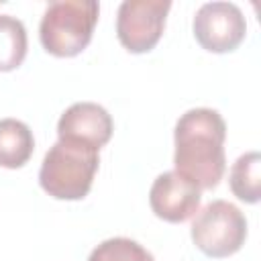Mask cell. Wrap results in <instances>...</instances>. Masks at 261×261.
I'll return each instance as SVG.
<instances>
[{
    "instance_id": "1",
    "label": "cell",
    "mask_w": 261,
    "mask_h": 261,
    "mask_svg": "<svg viewBox=\"0 0 261 261\" xmlns=\"http://www.w3.org/2000/svg\"><path fill=\"white\" fill-rule=\"evenodd\" d=\"M226 124L212 108H192L179 116L173 130V165L200 190H212L226 171Z\"/></svg>"
},
{
    "instance_id": "2",
    "label": "cell",
    "mask_w": 261,
    "mask_h": 261,
    "mask_svg": "<svg viewBox=\"0 0 261 261\" xmlns=\"http://www.w3.org/2000/svg\"><path fill=\"white\" fill-rule=\"evenodd\" d=\"M100 6L92 0L51 2L41 18L39 39L47 53L55 57H75L92 41Z\"/></svg>"
},
{
    "instance_id": "3",
    "label": "cell",
    "mask_w": 261,
    "mask_h": 261,
    "mask_svg": "<svg viewBox=\"0 0 261 261\" xmlns=\"http://www.w3.org/2000/svg\"><path fill=\"white\" fill-rule=\"evenodd\" d=\"M98 163L96 151L57 141L43 157L39 184L57 200H82L94 184Z\"/></svg>"
},
{
    "instance_id": "4",
    "label": "cell",
    "mask_w": 261,
    "mask_h": 261,
    "mask_svg": "<svg viewBox=\"0 0 261 261\" xmlns=\"http://www.w3.org/2000/svg\"><path fill=\"white\" fill-rule=\"evenodd\" d=\"M247 239L245 214L226 200L206 204L192 222V241L208 257L222 259L234 255Z\"/></svg>"
},
{
    "instance_id": "5",
    "label": "cell",
    "mask_w": 261,
    "mask_h": 261,
    "mask_svg": "<svg viewBox=\"0 0 261 261\" xmlns=\"http://www.w3.org/2000/svg\"><path fill=\"white\" fill-rule=\"evenodd\" d=\"M171 2L161 0H124L116 14V37L130 53L151 51L165 29Z\"/></svg>"
},
{
    "instance_id": "6",
    "label": "cell",
    "mask_w": 261,
    "mask_h": 261,
    "mask_svg": "<svg viewBox=\"0 0 261 261\" xmlns=\"http://www.w3.org/2000/svg\"><path fill=\"white\" fill-rule=\"evenodd\" d=\"M192 29L198 45L210 53H230L247 35L245 16L232 2L202 4L194 16Z\"/></svg>"
},
{
    "instance_id": "7",
    "label": "cell",
    "mask_w": 261,
    "mask_h": 261,
    "mask_svg": "<svg viewBox=\"0 0 261 261\" xmlns=\"http://www.w3.org/2000/svg\"><path fill=\"white\" fill-rule=\"evenodd\" d=\"M112 130V116L106 108L94 102L71 104L57 122V137L61 143L96 153L110 141Z\"/></svg>"
},
{
    "instance_id": "8",
    "label": "cell",
    "mask_w": 261,
    "mask_h": 261,
    "mask_svg": "<svg viewBox=\"0 0 261 261\" xmlns=\"http://www.w3.org/2000/svg\"><path fill=\"white\" fill-rule=\"evenodd\" d=\"M202 200V190L177 171L161 173L149 192V204L157 218L165 222H184L192 218Z\"/></svg>"
},
{
    "instance_id": "9",
    "label": "cell",
    "mask_w": 261,
    "mask_h": 261,
    "mask_svg": "<svg viewBox=\"0 0 261 261\" xmlns=\"http://www.w3.org/2000/svg\"><path fill=\"white\" fill-rule=\"evenodd\" d=\"M35 139L31 128L16 118L0 120V167L18 169L33 157Z\"/></svg>"
},
{
    "instance_id": "10",
    "label": "cell",
    "mask_w": 261,
    "mask_h": 261,
    "mask_svg": "<svg viewBox=\"0 0 261 261\" xmlns=\"http://www.w3.org/2000/svg\"><path fill=\"white\" fill-rule=\"evenodd\" d=\"M228 184L239 200L257 204L261 198V155L257 151L241 155L230 167Z\"/></svg>"
},
{
    "instance_id": "11",
    "label": "cell",
    "mask_w": 261,
    "mask_h": 261,
    "mask_svg": "<svg viewBox=\"0 0 261 261\" xmlns=\"http://www.w3.org/2000/svg\"><path fill=\"white\" fill-rule=\"evenodd\" d=\"M27 29L10 14H0V71L16 69L27 57Z\"/></svg>"
},
{
    "instance_id": "12",
    "label": "cell",
    "mask_w": 261,
    "mask_h": 261,
    "mask_svg": "<svg viewBox=\"0 0 261 261\" xmlns=\"http://www.w3.org/2000/svg\"><path fill=\"white\" fill-rule=\"evenodd\" d=\"M88 261H155L153 255L137 241L114 237L100 243L88 257Z\"/></svg>"
}]
</instances>
